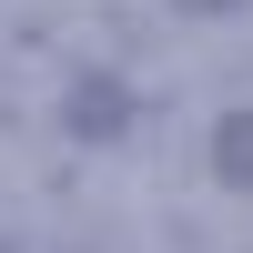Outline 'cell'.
I'll list each match as a JSON object with an SVG mask.
<instances>
[{
    "instance_id": "2",
    "label": "cell",
    "mask_w": 253,
    "mask_h": 253,
    "mask_svg": "<svg viewBox=\"0 0 253 253\" xmlns=\"http://www.w3.org/2000/svg\"><path fill=\"white\" fill-rule=\"evenodd\" d=\"M213 172L233 182V193H253V112H223V132H213Z\"/></svg>"
},
{
    "instance_id": "3",
    "label": "cell",
    "mask_w": 253,
    "mask_h": 253,
    "mask_svg": "<svg viewBox=\"0 0 253 253\" xmlns=\"http://www.w3.org/2000/svg\"><path fill=\"white\" fill-rule=\"evenodd\" d=\"M0 253H10V243H0Z\"/></svg>"
},
{
    "instance_id": "1",
    "label": "cell",
    "mask_w": 253,
    "mask_h": 253,
    "mask_svg": "<svg viewBox=\"0 0 253 253\" xmlns=\"http://www.w3.org/2000/svg\"><path fill=\"white\" fill-rule=\"evenodd\" d=\"M71 132L81 142H112L122 132V81H101V71L81 81V91H71Z\"/></svg>"
}]
</instances>
